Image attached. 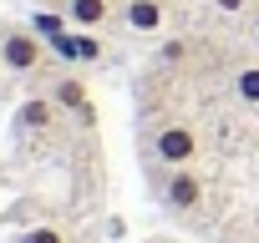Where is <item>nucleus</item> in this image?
Returning <instances> with one entry per match:
<instances>
[{"mask_svg":"<svg viewBox=\"0 0 259 243\" xmlns=\"http://www.w3.org/2000/svg\"><path fill=\"white\" fill-rule=\"evenodd\" d=\"M122 16L138 36H163V0H127Z\"/></svg>","mask_w":259,"mask_h":243,"instance_id":"6","label":"nucleus"},{"mask_svg":"<svg viewBox=\"0 0 259 243\" xmlns=\"http://www.w3.org/2000/svg\"><path fill=\"white\" fill-rule=\"evenodd\" d=\"M51 101H56L61 111H81V116H92V106H87V81H81V76H61V81L51 86Z\"/></svg>","mask_w":259,"mask_h":243,"instance_id":"8","label":"nucleus"},{"mask_svg":"<svg viewBox=\"0 0 259 243\" xmlns=\"http://www.w3.org/2000/svg\"><path fill=\"white\" fill-rule=\"evenodd\" d=\"M163 208H168V213H193V208H203V177H198L193 167H168Z\"/></svg>","mask_w":259,"mask_h":243,"instance_id":"4","label":"nucleus"},{"mask_svg":"<svg viewBox=\"0 0 259 243\" xmlns=\"http://www.w3.org/2000/svg\"><path fill=\"white\" fill-rule=\"evenodd\" d=\"M107 16H112V0H66V21L76 31H97Z\"/></svg>","mask_w":259,"mask_h":243,"instance_id":"7","label":"nucleus"},{"mask_svg":"<svg viewBox=\"0 0 259 243\" xmlns=\"http://www.w3.org/2000/svg\"><path fill=\"white\" fill-rule=\"evenodd\" d=\"M21 243H66V233H61V228H51V223H41V228H26V233H21Z\"/></svg>","mask_w":259,"mask_h":243,"instance_id":"12","label":"nucleus"},{"mask_svg":"<svg viewBox=\"0 0 259 243\" xmlns=\"http://www.w3.org/2000/svg\"><path fill=\"white\" fill-rule=\"evenodd\" d=\"M229 91H234V101L259 106V66H239V71H234V81H229Z\"/></svg>","mask_w":259,"mask_h":243,"instance_id":"9","label":"nucleus"},{"mask_svg":"<svg viewBox=\"0 0 259 243\" xmlns=\"http://www.w3.org/2000/svg\"><path fill=\"white\" fill-rule=\"evenodd\" d=\"M0 66H6V61H0Z\"/></svg>","mask_w":259,"mask_h":243,"instance_id":"15","label":"nucleus"},{"mask_svg":"<svg viewBox=\"0 0 259 243\" xmlns=\"http://www.w3.org/2000/svg\"><path fill=\"white\" fill-rule=\"evenodd\" d=\"M56 111H61V106H56L51 96H31V101L16 106V127H26V132H51Z\"/></svg>","mask_w":259,"mask_h":243,"instance_id":"5","label":"nucleus"},{"mask_svg":"<svg viewBox=\"0 0 259 243\" xmlns=\"http://www.w3.org/2000/svg\"><path fill=\"white\" fill-rule=\"evenodd\" d=\"M153 152H158L163 167H193V162H198V132H193V122H183V116L158 122Z\"/></svg>","mask_w":259,"mask_h":243,"instance_id":"1","label":"nucleus"},{"mask_svg":"<svg viewBox=\"0 0 259 243\" xmlns=\"http://www.w3.org/2000/svg\"><path fill=\"white\" fill-rule=\"evenodd\" d=\"M46 56L51 51H46V41L36 31H6L0 36V61H6V71H16V76H31Z\"/></svg>","mask_w":259,"mask_h":243,"instance_id":"3","label":"nucleus"},{"mask_svg":"<svg viewBox=\"0 0 259 243\" xmlns=\"http://www.w3.org/2000/svg\"><path fill=\"white\" fill-rule=\"evenodd\" d=\"M66 26H71V21H66V11H61V16H51V11H41V16H31V31H36L41 41H51V36H61Z\"/></svg>","mask_w":259,"mask_h":243,"instance_id":"10","label":"nucleus"},{"mask_svg":"<svg viewBox=\"0 0 259 243\" xmlns=\"http://www.w3.org/2000/svg\"><path fill=\"white\" fill-rule=\"evenodd\" d=\"M254 36H259V11H254Z\"/></svg>","mask_w":259,"mask_h":243,"instance_id":"14","label":"nucleus"},{"mask_svg":"<svg viewBox=\"0 0 259 243\" xmlns=\"http://www.w3.org/2000/svg\"><path fill=\"white\" fill-rule=\"evenodd\" d=\"M244 6H249V0H213V11H224V16H239Z\"/></svg>","mask_w":259,"mask_h":243,"instance_id":"13","label":"nucleus"},{"mask_svg":"<svg viewBox=\"0 0 259 243\" xmlns=\"http://www.w3.org/2000/svg\"><path fill=\"white\" fill-rule=\"evenodd\" d=\"M46 51H51L61 66H97V61L107 56V46L97 41V31H76V26H66L61 36H51Z\"/></svg>","mask_w":259,"mask_h":243,"instance_id":"2","label":"nucleus"},{"mask_svg":"<svg viewBox=\"0 0 259 243\" xmlns=\"http://www.w3.org/2000/svg\"><path fill=\"white\" fill-rule=\"evenodd\" d=\"M183 56H188V41H183V36H168V41L158 46V61H163V66H178Z\"/></svg>","mask_w":259,"mask_h":243,"instance_id":"11","label":"nucleus"}]
</instances>
